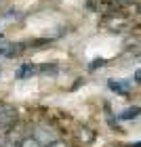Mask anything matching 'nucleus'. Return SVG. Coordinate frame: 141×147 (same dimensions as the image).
<instances>
[{
  "label": "nucleus",
  "instance_id": "nucleus-1",
  "mask_svg": "<svg viewBox=\"0 0 141 147\" xmlns=\"http://www.w3.org/2000/svg\"><path fill=\"white\" fill-rule=\"evenodd\" d=\"M19 120V111L11 103H0V130L11 132Z\"/></svg>",
  "mask_w": 141,
  "mask_h": 147
},
{
  "label": "nucleus",
  "instance_id": "nucleus-2",
  "mask_svg": "<svg viewBox=\"0 0 141 147\" xmlns=\"http://www.w3.org/2000/svg\"><path fill=\"white\" fill-rule=\"evenodd\" d=\"M32 137H34L40 145H49V143H53V141H57V132L53 130V128H49V126H44V124L36 126Z\"/></svg>",
  "mask_w": 141,
  "mask_h": 147
},
{
  "label": "nucleus",
  "instance_id": "nucleus-3",
  "mask_svg": "<svg viewBox=\"0 0 141 147\" xmlns=\"http://www.w3.org/2000/svg\"><path fill=\"white\" fill-rule=\"evenodd\" d=\"M107 86H110V90L118 92V95H129L133 82H131V80H110Z\"/></svg>",
  "mask_w": 141,
  "mask_h": 147
},
{
  "label": "nucleus",
  "instance_id": "nucleus-4",
  "mask_svg": "<svg viewBox=\"0 0 141 147\" xmlns=\"http://www.w3.org/2000/svg\"><path fill=\"white\" fill-rule=\"evenodd\" d=\"M34 74H38V65H34V63H23L21 67L15 71V76L17 78H30V76H34Z\"/></svg>",
  "mask_w": 141,
  "mask_h": 147
},
{
  "label": "nucleus",
  "instance_id": "nucleus-5",
  "mask_svg": "<svg viewBox=\"0 0 141 147\" xmlns=\"http://www.w3.org/2000/svg\"><path fill=\"white\" fill-rule=\"evenodd\" d=\"M139 113H141V109L135 105V107H129V109L120 111V113H118V118H120V120H135V118L139 116Z\"/></svg>",
  "mask_w": 141,
  "mask_h": 147
},
{
  "label": "nucleus",
  "instance_id": "nucleus-6",
  "mask_svg": "<svg viewBox=\"0 0 141 147\" xmlns=\"http://www.w3.org/2000/svg\"><path fill=\"white\" fill-rule=\"evenodd\" d=\"M21 147H40V143L36 141L34 137H28L25 141H21Z\"/></svg>",
  "mask_w": 141,
  "mask_h": 147
},
{
  "label": "nucleus",
  "instance_id": "nucleus-7",
  "mask_svg": "<svg viewBox=\"0 0 141 147\" xmlns=\"http://www.w3.org/2000/svg\"><path fill=\"white\" fill-rule=\"evenodd\" d=\"M38 74H57V67L55 65H42V67H38Z\"/></svg>",
  "mask_w": 141,
  "mask_h": 147
},
{
  "label": "nucleus",
  "instance_id": "nucleus-8",
  "mask_svg": "<svg viewBox=\"0 0 141 147\" xmlns=\"http://www.w3.org/2000/svg\"><path fill=\"white\" fill-rule=\"evenodd\" d=\"M103 65H105V59H95V61H91L89 69H91V71H95L97 67H103Z\"/></svg>",
  "mask_w": 141,
  "mask_h": 147
},
{
  "label": "nucleus",
  "instance_id": "nucleus-9",
  "mask_svg": "<svg viewBox=\"0 0 141 147\" xmlns=\"http://www.w3.org/2000/svg\"><path fill=\"white\" fill-rule=\"evenodd\" d=\"M44 147H65V143H61V141H53V143L44 145Z\"/></svg>",
  "mask_w": 141,
  "mask_h": 147
},
{
  "label": "nucleus",
  "instance_id": "nucleus-10",
  "mask_svg": "<svg viewBox=\"0 0 141 147\" xmlns=\"http://www.w3.org/2000/svg\"><path fill=\"white\" fill-rule=\"evenodd\" d=\"M2 147H21V143H4Z\"/></svg>",
  "mask_w": 141,
  "mask_h": 147
},
{
  "label": "nucleus",
  "instance_id": "nucleus-11",
  "mask_svg": "<svg viewBox=\"0 0 141 147\" xmlns=\"http://www.w3.org/2000/svg\"><path fill=\"white\" fill-rule=\"evenodd\" d=\"M135 80H139V82H141V69H137V71H135Z\"/></svg>",
  "mask_w": 141,
  "mask_h": 147
},
{
  "label": "nucleus",
  "instance_id": "nucleus-12",
  "mask_svg": "<svg viewBox=\"0 0 141 147\" xmlns=\"http://www.w3.org/2000/svg\"><path fill=\"white\" fill-rule=\"evenodd\" d=\"M2 135H4V132H2V130H0V147H2V145H4V139H2Z\"/></svg>",
  "mask_w": 141,
  "mask_h": 147
},
{
  "label": "nucleus",
  "instance_id": "nucleus-13",
  "mask_svg": "<svg viewBox=\"0 0 141 147\" xmlns=\"http://www.w3.org/2000/svg\"><path fill=\"white\" fill-rule=\"evenodd\" d=\"M137 21L141 23V6H139V11H137Z\"/></svg>",
  "mask_w": 141,
  "mask_h": 147
},
{
  "label": "nucleus",
  "instance_id": "nucleus-14",
  "mask_svg": "<svg viewBox=\"0 0 141 147\" xmlns=\"http://www.w3.org/2000/svg\"><path fill=\"white\" fill-rule=\"evenodd\" d=\"M131 147H141V141H139V143H133Z\"/></svg>",
  "mask_w": 141,
  "mask_h": 147
},
{
  "label": "nucleus",
  "instance_id": "nucleus-15",
  "mask_svg": "<svg viewBox=\"0 0 141 147\" xmlns=\"http://www.w3.org/2000/svg\"><path fill=\"white\" fill-rule=\"evenodd\" d=\"M120 2H129V0H120Z\"/></svg>",
  "mask_w": 141,
  "mask_h": 147
},
{
  "label": "nucleus",
  "instance_id": "nucleus-16",
  "mask_svg": "<svg viewBox=\"0 0 141 147\" xmlns=\"http://www.w3.org/2000/svg\"><path fill=\"white\" fill-rule=\"evenodd\" d=\"M0 38H2V34H0Z\"/></svg>",
  "mask_w": 141,
  "mask_h": 147
}]
</instances>
